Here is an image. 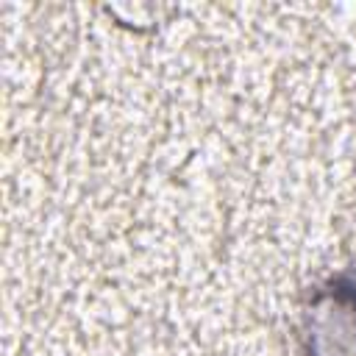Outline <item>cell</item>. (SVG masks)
<instances>
[{
	"label": "cell",
	"instance_id": "1",
	"mask_svg": "<svg viewBox=\"0 0 356 356\" xmlns=\"http://www.w3.org/2000/svg\"><path fill=\"white\" fill-rule=\"evenodd\" d=\"M303 339L306 356H356V281L339 275L317 286Z\"/></svg>",
	"mask_w": 356,
	"mask_h": 356
}]
</instances>
